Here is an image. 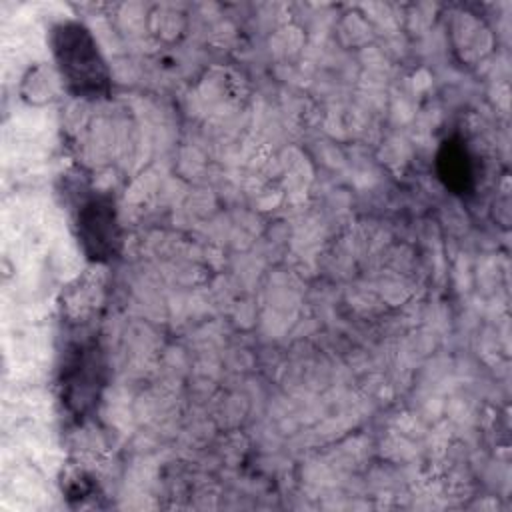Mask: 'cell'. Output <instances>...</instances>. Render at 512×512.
Listing matches in <instances>:
<instances>
[{"instance_id": "cell-3", "label": "cell", "mask_w": 512, "mask_h": 512, "mask_svg": "<svg viewBox=\"0 0 512 512\" xmlns=\"http://www.w3.org/2000/svg\"><path fill=\"white\" fill-rule=\"evenodd\" d=\"M98 356L94 346L80 344L74 354L68 358L64 368L62 386L66 400L74 404L80 412L88 408V404L96 398V382H98Z\"/></svg>"}, {"instance_id": "cell-4", "label": "cell", "mask_w": 512, "mask_h": 512, "mask_svg": "<svg viewBox=\"0 0 512 512\" xmlns=\"http://www.w3.org/2000/svg\"><path fill=\"white\" fill-rule=\"evenodd\" d=\"M438 174L446 188L464 194L472 188L474 172L468 150L458 140H446L438 152Z\"/></svg>"}, {"instance_id": "cell-2", "label": "cell", "mask_w": 512, "mask_h": 512, "mask_svg": "<svg viewBox=\"0 0 512 512\" xmlns=\"http://www.w3.org/2000/svg\"><path fill=\"white\" fill-rule=\"evenodd\" d=\"M78 242L84 254L94 262H108L120 250V226L114 202L108 196H92L76 216Z\"/></svg>"}, {"instance_id": "cell-1", "label": "cell", "mask_w": 512, "mask_h": 512, "mask_svg": "<svg viewBox=\"0 0 512 512\" xmlns=\"http://www.w3.org/2000/svg\"><path fill=\"white\" fill-rule=\"evenodd\" d=\"M52 54L64 86L76 98H104L110 72L90 30L80 22H62L52 30Z\"/></svg>"}]
</instances>
